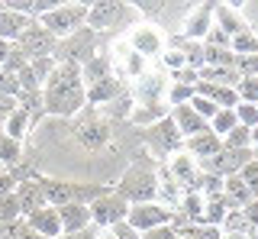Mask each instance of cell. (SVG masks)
I'll use <instances>...</instances> for the list:
<instances>
[{"mask_svg":"<svg viewBox=\"0 0 258 239\" xmlns=\"http://www.w3.org/2000/svg\"><path fill=\"white\" fill-rule=\"evenodd\" d=\"M133 107H136V97L123 91L119 97H113L103 110H107V116H129V113H133Z\"/></svg>","mask_w":258,"mask_h":239,"instance_id":"d6a6232c","label":"cell"},{"mask_svg":"<svg viewBox=\"0 0 258 239\" xmlns=\"http://www.w3.org/2000/svg\"><path fill=\"white\" fill-rule=\"evenodd\" d=\"M32 123H36V119H32L29 110L16 107L13 113L4 119V136H10V139H16V142H23V136L29 133V126H32Z\"/></svg>","mask_w":258,"mask_h":239,"instance_id":"484cf974","label":"cell"},{"mask_svg":"<svg viewBox=\"0 0 258 239\" xmlns=\"http://www.w3.org/2000/svg\"><path fill=\"white\" fill-rule=\"evenodd\" d=\"M87 207H91V220L97 229H113L116 223H126V213H129V204L119 194H110V191Z\"/></svg>","mask_w":258,"mask_h":239,"instance_id":"30bf717a","label":"cell"},{"mask_svg":"<svg viewBox=\"0 0 258 239\" xmlns=\"http://www.w3.org/2000/svg\"><path fill=\"white\" fill-rule=\"evenodd\" d=\"M174 239H197V236H194L190 229H181V233H174Z\"/></svg>","mask_w":258,"mask_h":239,"instance_id":"f6af8a7d","label":"cell"},{"mask_svg":"<svg viewBox=\"0 0 258 239\" xmlns=\"http://www.w3.org/2000/svg\"><path fill=\"white\" fill-rule=\"evenodd\" d=\"M184 29V39H190V42H204L207 33L213 29V4H190L187 17L181 23Z\"/></svg>","mask_w":258,"mask_h":239,"instance_id":"5bb4252c","label":"cell"},{"mask_svg":"<svg viewBox=\"0 0 258 239\" xmlns=\"http://www.w3.org/2000/svg\"><path fill=\"white\" fill-rule=\"evenodd\" d=\"M113 236L116 239H142V233H136L129 223H116V226H113Z\"/></svg>","mask_w":258,"mask_h":239,"instance_id":"60d3db41","label":"cell"},{"mask_svg":"<svg viewBox=\"0 0 258 239\" xmlns=\"http://www.w3.org/2000/svg\"><path fill=\"white\" fill-rule=\"evenodd\" d=\"M75 139H78V146L91 149V152H100V149L110 142V119L97 116V113L81 116L78 126H75Z\"/></svg>","mask_w":258,"mask_h":239,"instance_id":"8fae6325","label":"cell"},{"mask_svg":"<svg viewBox=\"0 0 258 239\" xmlns=\"http://www.w3.org/2000/svg\"><path fill=\"white\" fill-rule=\"evenodd\" d=\"M226 213H229V204H226L223 194L204 197V220H200V226H223Z\"/></svg>","mask_w":258,"mask_h":239,"instance_id":"4316f807","label":"cell"},{"mask_svg":"<svg viewBox=\"0 0 258 239\" xmlns=\"http://www.w3.org/2000/svg\"><path fill=\"white\" fill-rule=\"evenodd\" d=\"M213 23L223 29L226 36H242V33H248V23L242 20V13L236 10V7H229V4H213Z\"/></svg>","mask_w":258,"mask_h":239,"instance_id":"7402d4cb","label":"cell"},{"mask_svg":"<svg viewBox=\"0 0 258 239\" xmlns=\"http://www.w3.org/2000/svg\"><path fill=\"white\" fill-rule=\"evenodd\" d=\"M232 55H236V58H248V55H258V36L252 33V29L232 39Z\"/></svg>","mask_w":258,"mask_h":239,"instance_id":"4dcf8cb0","label":"cell"},{"mask_svg":"<svg viewBox=\"0 0 258 239\" xmlns=\"http://www.w3.org/2000/svg\"><path fill=\"white\" fill-rule=\"evenodd\" d=\"M155 174H158V188H155V201L161 204V207H168V210H177V204L184 201V188L174 181V174L168 171V165L165 162H158L155 165Z\"/></svg>","mask_w":258,"mask_h":239,"instance_id":"e0dca14e","label":"cell"},{"mask_svg":"<svg viewBox=\"0 0 258 239\" xmlns=\"http://www.w3.org/2000/svg\"><path fill=\"white\" fill-rule=\"evenodd\" d=\"M252 152H255V158H258V130H252Z\"/></svg>","mask_w":258,"mask_h":239,"instance_id":"bcb514c9","label":"cell"},{"mask_svg":"<svg viewBox=\"0 0 258 239\" xmlns=\"http://www.w3.org/2000/svg\"><path fill=\"white\" fill-rule=\"evenodd\" d=\"M155 188H158V174H155V168H152V165L142 158V162L129 165V171L123 174L116 194L123 197L129 207H133V204H149V201H155Z\"/></svg>","mask_w":258,"mask_h":239,"instance_id":"7a4b0ae2","label":"cell"},{"mask_svg":"<svg viewBox=\"0 0 258 239\" xmlns=\"http://www.w3.org/2000/svg\"><path fill=\"white\" fill-rule=\"evenodd\" d=\"M194 94H197V91H194L190 84H174L171 81V84H168V91H165V107L174 110V107H181V103H190Z\"/></svg>","mask_w":258,"mask_h":239,"instance_id":"f546056e","label":"cell"},{"mask_svg":"<svg viewBox=\"0 0 258 239\" xmlns=\"http://www.w3.org/2000/svg\"><path fill=\"white\" fill-rule=\"evenodd\" d=\"M87 23V4H58L52 13L39 17V26L45 33H52L55 39H68L71 33H78Z\"/></svg>","mask_w":258,"mask_h":239,"instance_id":"277c9868","label":"cell"},{"mask_svg":"<svg viewBox=\"0 0 258 239\" xmlns=\"http://www.w3.org/2000/svg\"><path fill=\"white\" fill-rule=\"evenodd\" d=\"M236 110H216V116L207 123V130L213 133V136H220V139H226L232 130H236Z\"/></svg>","mask_w":258,"mask_h":239,"instance_id":"f1b7e54d","label":"cell"},{"mask_svg":"<svg viewBox=\"0 0 258 239\" xmlns=\"http://www.w3.org/2000/svg\"><path fill=\"white\" fill-rule=\"evenodd\" d=\"M242 213H245L248 226H252V229H258V197H255V201L248 204V207H245V210H242Z\"/></svg>","mask_w":258,"mask_h":239,"instance_id":"b9f144b4","label":"cell"},{"mask_svg":"<svg viewBox=\"0 0 258 239\" xmlns=\"http://www.w3.org/2000/svg\"><path fill=\"white\" fill-rule=\"evenodd\" d=\"M58 217H61V236H81L94 226L91 220V207L87 204H68L58 207Z\"/></svg>","mask_w":258,"mask_h":239,"instance_id":"ac0fdd59","label":"cell"},{"mask_svg":"<svg viewBox=\"0 0 258 239\" xmlns=\"http://www.w3.org/2000/svg\"><path fill=\"white\" fill-rule=\"evenodd\" d=\"M145 142H149V149L155 152L158 162H168L171 155H177L184 149V139H181V133H177V126L171 123V116H165V119H158L155 126H149V130H145Z\"/></svg>","mask_w":258,"mask_h":239,"instance_id":"52a82bcc","label":"cell"},{"mask_svg":"<svg viewBox=\"0 0 258 239\" xmlns=\"http://www.w3.org/2000/svg\"><path fill=\"white\" fill-rule=\"evenodd\" d=\"M236 123L245 130H258V103H236Z\"/></svg>","mask_w":258,"mask_h":239,"instance_id":"e575fe53","label":"cell"},{"mask_svg":"<svg viewBox=\"0 0 258 239\" xmlns=\"http://www.w3.org/2000/svg\"><path fill=\"white\" fill-rule=\"evenodd\" d=\"M190 233L197 239H223V229L220 226H190Z\"/></svg>","mask_w":258,"mask_h":239,"instance_id":"ab89813d","label":"cell"},{"mask_svg":"<svg viewBox=\"0 0 258 239\" xmlns=\"http://www.w3.org/2000/svg\"><path fill=\"white\" fill-rule=\"evenodd\" d=\"M29 23H32V20L26 17V13H16V10L0 7V39H4V42H16Z\"/></svg>","mask_w":258,"mask_h":239,"instance_id":"d4e9b609","label":"cell"},{"mask_svg":"<svg viewBox=\"0 0 258 239\" xmlns=\"http://www.w3.org/2000/svg\"><path fill=\"white\" fill-rule=\"evenodd\" d=\"M168 116H171V123L177 126L181 139H190V136H197V133H204V130H207V119L194 113V110H190V103H181V107L168 110Z\"/></svg>","mask_w":258,"mask_h":239,"instance_id":"ffe728a7","label":"cell"},{"mask_svg":"<svg viewBox=\"0 0 258 239\" xmlns=\"http://www.w3.org/2000/svg\"><path fill=\"white\" fill-rule=\"evenodd\" d=\"M252 158H255L252 149H220L213 158L200 162V171L213 174V178H232V174H239Z\"/></svg>","mask_w":258,"mask_h":239,"instance_id":"ba28073f","label":"cell"},{"mask_svg":"<svg viewBox=\"0 0 258 239\" xmlns=\"http://www.w3.org/2000/svg\"><path fill=\"white\" fill-rule=\"evenodd\" d=\"M239 178L245 181V188L252 191V194H258V158H252V162H248L245 168L239 171Z\"/></svg>","mask_w":258,"mask_h":239,"instance_id":"f35d334b","label":"cell"},{"mask_svg":"<svg viewBox=\"0 0 258 239\" xmlns=\"http://www.w3.org/2000/svg\"><path fill=\"white\" fill-rule=\"evenodd\" d=\"M223 149H252V130L245 126H236L229 136L223 139Z\"/></svg>","mask_w":258,"mask_h":239,"instance_id":"d590c367","label":"cell"},{"mask_svg":"<svg viewBox=\"0 0 258 239\" xmlns=\"http://www.w3.org/2000/svg\"><path fill=\"white\" fill-rule=\"evenodd\" d=\"M94 239H116V236H113V229H97Z\"/></svg>","mask_w":258,"mask_h":239,"instance_id":"ee69618b","label":"cell"},{"mask_svg":"<svg viewBox=\"0 0 258 239\" xmlns=\"http://www.w3.org/2000/svg\"><path fill=\"white\" fill-rule=\"evenodd\" d=\"M223 239H248L245 233H223Z\"/></svg>","mask_w":258,"mask_h":239,"instance_id":"7dc6e473","label":"cell"},{"mask_svg":"<svg viewBox=\"0 0 258 239\" xmlns=\"http://www.w3.org/2000/svg\"><path fill=\"white\" fill-rule=\"evenodd\" d=\"M223 233H252V226H248V220H245V213H242V210H229V213H226V220H223Z\"/></svg>","mask_w":258,"mask_h":239,"instance_id":"836d02e7","label":"cell"},{"mask_svg":"<svg viewBox=\"0 0 258 239\" xmlns=\"http://www.w3.org/2000/svg\"><path fill=\"white\" fill-rule=\"evenodd\" d=\"M26 220V226L32 229L36 236H42V239H61V217H58V207H39L36 213H29V217H23Z\"/></svg>","mask_w":258,"mask_h":239,"instance_id":"2e32d148","label":"cell"},{"mask_svg":"<svg viewBox=\"0 0 258 239\" xmlns=\"http://www.w3.org/2000/svg\"><path fill=\"white\" fill-rule=\"evenodd\" d=\"M45 191L48 207H68V204H94L100 194H107V188L97 185H78V181H39Z\"/></svg>","mask_w":258,"mask_h":239,"instance_id":"3957f363","label":"cell"},{"mask_svg":"<svg viewBox=\"0 0 258 239\" xmlns=\"http://www.w3.org/2000/svg\"><path fill=\"white\" fill-rule=\"evenodd\" d=\"M223 149V139L220 136H213L210 130L204 133H197V136H190V139H184V152H187L190 158H197V165L200 162H207V158H213L216 152Z\"/></svg>","mask_w":258,"mask_h":239,"instance_id":"d6986e66","label":"cell"},{"mask_svg":"<svg viewBox=\"0 0 258 239\" xmlns=\"http://www.w3.org/2000/svg\"><path fill=\"white\" fill-rule=\"evenodd\" d=\"M190 110H194L197 116H204L207 123H210V119L216 116V110H220V107H216L213 100H207V97H197V94H194V100H190Z\"/></svg>","mask_w":258,"mask_h":239,"instance_id":"74e56055","label":"cell"},{"mask_svg":"<svg viewBox=\"0 0 258 239\" xmlns=\"http://www.w3.org/2000/svg\"><path fill=\"white\" fill-rule=\"evenodd\" d=\"M165 116H168V107H149V103H136L133 113H129V123L149 130V126H155L158 119H165Z\"/></svg>","mask_w":258,"mask_h":239,"instance_id":"83f0119b","label":"cell"},{"mask_svg":"<svg viewBox=\"0 0 258 239\" xmlns=\"http://www.w3.org/2000/svg\"><path fill=\"white\" fill-rule=\"evenodd\" d=\"M129 4H119V0H100V4H87V29L100 33V29H110L116 26L119 17H126Z\"/></svg>","mask_w":258,"mask_h":239,"instance_id":"4fadbf2b","label":"cell"},{"mask_svg":"<svg viewBox=\"0 0 258 239\" xmlns=\"http://www.w3.org/2000/svg\"><path fill=\"white\" fill-rule=\"evenodd\" d=\"M123 39L129 42V49L139 52L142 58H149V62L161 58V52L168 49V36L158 23H139V26H133Z\"/></svg>","mask_w":258,"mask_h":239,"instance_id":"5b68a950","label":"cell"},{"mask_svg":"<svg viewBox=\"0 0 258 239\" xmlns=\"http://www.w3.org/2000/svg\"><path fill=\"white\" fill-rule=\"evenodd\" d=\"M20 158V142L10 139V136H0V168L4 165H13Z\"/></svg>","mask_w":258,"mask_h":239,"instance_id":"8d00e7d4","label":"cell"},{"mask_svg":"<svg viewBox=\"0 0 258 239\" xmlns=\"http://www.w3.org/2000/svg\"><path fill=\"white\" fill-rule=\"evenodd\" d=\"M126 87L116 81V78H103L97 84H87V107H107L113 97H119Z\"/></svg>","mask_w":258,"mask_h":239,"instance_id":"cb8c5ba5","label":"cell"},{"mask_svg":"<svg viewBox=\"0 0 258 239\" xmlns=\"http://www.w3.org/2000/svg\"><path fill=\"white\" fill-rule=\"evenodd\" d=\"M42 107L58 116H75L87 107V87L81 78V65H58L42 84Z\"/></svg>","mask_w":258,"mask_h":239,"instance_id":"6da1fadb","label":"cell"},{"mask_svg":"<svg viewBox=\"0 0 258 239\" xmlns=\"http://www.w3.org/2000/svg\"><path fill=\"white\" fill-rule=\"evenodd\" d=\"M13 194H16V204H20L23 217H29V213H36L39 207H45V191H42V185H39V178L20 181Z\"/></svg>","mask_w":258,"mask_h":239,"instance_id":"44dd1931","label":"cell"},{"mask_svg":"<svg viewBox=\"0 0 258 239\" xmlns=\"http://www.w3.org/2000/svg\"><path fill=\"white\" fill-rule=\"evenodd\" d=\"M236 94H239V103H258V75L239 78Z\"/></svg>","mask_w":258,"mask_h":239,"instance_id":"1f68e13d","label":"cell"},{"mask_svg":"<svg viewBox=\"0 0 258 239\" xmlns=\"http://www.w3.org/2000/svg\"><path fill=\"white\" fill-rule=\"evenodd\" d=\"M223 197H226V204H229V210H245L258 194H252V191L245 188V181H242L239 174H232V178H223Z\"/></svg>","mask_w":258,"mask_h":239,"instance_id":"603a6c76","label":"cell"},{"mask_svg":"<svg viewBox=\"0 0 258 239\" xmlns=\"http://www.w3.org/2000/svg\"><path fill=\"white\" fill-rule=\"evenodd\" d=\"M55 39L52 33H45L42 26H39V20H32L26 29H23V36L16 39V49H20L23 55H26V62L32 58H48V55L55 52Z\"/></svg>","mask_w":258,"mask_h":239,"instance_id":"7c38bea8","label":"cell"},{"mask_svg":"<svg viewBox=\"0 0 258 239\" xmlns=\"http://www.w3.org/2000/svg\"><path fill=\"white\" fill-rule=\"evenodd\" d=\"M142 239H174V229L161 226V229H152V233H142Z\"/></svg>","mask_w":258,"mask_h":239,"instance_id":"7bdbcfd3","label":"cell"},{"mask_svg":"<svg viewBox=\"0 0 258 239\" xmlns=\"http://www.w3.org/2000/svg\"><path fill=\"white\" fill-rule=\"evenodd\" d=\"M171 217L174 213L168 207H161L158 201H149V204H133L126 213V223L136 229V233H152V229H161V226H171Z\"/></svg>","mask_w":258,"mask_h":239,"instance_id":"9c48e42d","label":"cell"},{"mask_svg":"<svg viewBox=\"0 0 258 239\" xmlns=\"http://www.w3.org/2000/svg\"><path fill=\"white\" fill-rule=\"evenodd\" d=\"M52 58L58 62V65H81V62H91L94 58V29L81 26L78 33H71L68 39H58Z\"/></svg>","mask_w":258,"mask_h":239,"instance_id":"8992f818","label":"cell"},{"mask_svg":"<svg viewBox=\"0 0 258 239\" xmlns=\"http://www.w3.org/2000/svg\"><path fill=\"white\" fill-rule=\"evenodd\" d=\"M168 171L174 174V181L177 185L184 188V194H187V191H197V185H200V178H204V171H200V165H197V158H190L187 152H177V155H171L168 158Z\"/></svg>","mask_w":258,"mask_h":239,"instance_id":"9a60e30c","label":"cell"}]
</instances>
